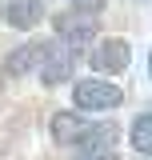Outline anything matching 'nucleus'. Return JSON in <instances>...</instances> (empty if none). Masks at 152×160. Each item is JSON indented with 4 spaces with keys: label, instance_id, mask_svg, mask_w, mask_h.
I'll return each mask as SVG.
<instances>
[{
    "label": "nucleus",
    "instance_id": "nucleus-1",
    "mask_svg": "<svg viewBox=\"0 0 152 160\" xmlns=\"http://www.w3.org/2000/svg\"><path fill=\"white\" fill-rule=\"evenodd\" d=\"M96 28H100V20H96L92 8H64V12L56 16V40L68 48V52L92 48Z\"/></svg>",
    "mask_w": 152,
    "mask_h": 160
},
{
    "label": "nucleus",
    "instance_id": "nucleus-2",
    "mask_svg": "<svg viewBox=\"0 0 152 160\" xmlns=\"http://www.w3.org/2000/svg\"><path fill=\"white\" fill-rule=\"evenodd\" d=\"M120 100H124V92L112 80H100V76L76 80V88H72V104L80 112H112V108H120Z\"/></svg>",
    "mask_w": 152,
    "mask_h": 160
},
{
    "label": "nucleus",
    "instance_id": "nucleus-3",
    "mask_svg": "<svg viewBox=\"0 0 152 160\" xmlns=\"http://www.w3.org/2000/svg\"><path fill=\"white\" fill-rule=\"evenodd\" d=\"M88 60H92L96 76H116V72L128 68V60H132V44L120 40V36H104L100 44H92Z\"/></svg>",
    "mask_w": 152,
    "mask_h": 160
},
{
    "label": "nucleus",
    "instance_id": "nucleus-4",
    "mask_svg": "<svg viewBox=\"0 0 152 160\" xmlns=\"http://www.w3.org/2000/svg\"><path fill=\"white\" fill-rule=\"evenodd\" d=\"M72 68H76V52H68L60 40H48L44 44V56H40V80L44 84H64L72 80Z\"/></svg>",
    "mask_w": 152,
    "mask_h": 160
},
{
    "label": "nucleus",
    "instance_id": "nucleus-5",
    "mask_svg": "<svg viewBox=\"0 0 152 160\" xmlns=\"http://www.w3.org/2000/svg\"><path fill=\"white\" fill-rule=\"evenodd\" d=\"M40 56H44V44H16L8 56H4V72L8 76H28V72H36L40 68Z\"/></svg>",
    "mask_w": 152,
    "mask_h": 160
},
{
    "label": "nucleus",
    "instance_id": "nucleus-6",
    "mask_svg": "<svg viewBox=\"0 0 152 160\" xmlns=\"http://www.w3.org/2000/svg\"><path fill=\"white\" fill-rule=\"evenodd\" d=\"M84 132H88V124L76 116V112H56V116H52V140L64 144V148H68V144H80Z\"/></svg>",
    "mask_w": 152,
    "mask_h": 160
},
{
    "label": "nucleus",
    "instance_id": "nucleus-7",
    "mask_svg": "<svg viewBox=\"0 0 152 160\" xmlns=\"http://www.w3.org/2000/svg\"><path fill=\"white\" fill-rule=\"evenodd\" d=\"M4 16H8L12 28H32V24L44 16V8H40V0H8Z\"/></svg>",
    "mask_w": 152,
    "mask_h": 160
},
{
    "label": "nucleus",
    "instance_id": "nucleus-8",
    "mask_svg": "<svg viewBox=\"0 0 152 160\" xmlns=\"http://www.w3.org/2000/svg\"><path fill=\"white\" fill-rule=\"evenodd\" d=\"M112 140H116V128L104 124V128H88L76 148H80V156H84V152H112Z\"/></svg>",
    "mask_w": 152,
    "mask_h": 160
},
{
    "label": "nucleus",
    "instance_id": "nucleus-9",
    "mask_svg": "<svg viewBox=\"0 0 152 160\" xmlns=\"http://www.w3.org/2000/svg\"><path fill=\"white\" fill-rule=\"evenodd\" d=\"M132 148L140 152V156H152V112H140V116L132 120Z\"/></svg>",
    "mask_w": 152,
    "mask_h": 160
},
{
    "label": "nucleus",
    "instance_id": "nucleus-10",
    "mask_svg": "<svg viewBox=\"0 0 152 160\" xmlns=\"http://www.w3.org/2000/svg\"><path fill=\"white\" fill-rule=\"evenodd\" d=\"M76 160H116V152H84V156H76Z\"/></svg>",
    "mask_w": 152,
    "mask_h": 160
},
{
    "label": "nucleus",
    "instance_id": "nucleus-11",
    "mask_svg": "<svg viewBox=\"0 0 152 160\" xmlns=\"http://www.w3.org/2000/svg\"><path fill=\"white\" fill-rule=\"evenodd\" d=\"M72 4H76V8H92V12H96V8H100L104 0H72Z\"/></svg>",
    "mask_w": 152,
    "mask_h": 160
}]
</instances>
